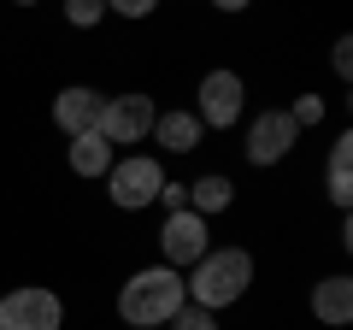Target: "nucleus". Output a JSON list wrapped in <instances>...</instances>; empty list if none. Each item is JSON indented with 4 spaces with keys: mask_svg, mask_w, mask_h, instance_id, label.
I'll return each mask as SVG.
<instances>
[{
    "mask_svg": "<svg viewBox=\"0 0 353 330\" xmlns=\"http://www.w3.org/2000/svg\"><path fill=\"white\" fill-rule=\"evenodd\" d=\"M183 301H189L183 271L148 266V271H136V278L118 289V318H124V324H136V330H153V324H171Z\"/></svg>",
    "mask_w": 353,
    "mask_h": 330,
    "instance_id": "nucleus-1",
    "label": "nucleus"
},
{
    "mask_svg": "<svg viewBox=\"0 0 353 330\" xmlns=\"http://www.w3.org/2000/svg\"><path fill=\"white\" fill-rule=\"evenodd\" d=\"M248 283H253V254H248V248H206V254L189 266L183 289L194 295V307L218 313V307L241 301V295H248Z\"/></svg>",
    "mask_w": 353,
    "mask_h": 330,
    "instance_id": "nucleus-2",
    "label": "nucleus"
},
{
    "mask_svg": "<svg viewBox=\"0 0 353 330\" xmlns=\"http://www.w3.org/2000/svg\"><path fill=\"white\" fill-rule=\"evenodd\" d=\"M59 318H65V301L41 283L0 295V330H59Z\"/></svg>",
    "mask_w": 353,
    "mask_h": 330,
    "instance_id": "nucleus-3",
    "label": "nucleus"
},
{
    "mask_svg": "<svg viewBox=\"0 0 353 330\" xmlns=\"http://www.w3.org/2000/svg\"><path fill=\"white\" fill-rule=\"evenodd\" d=\"M165 171L159 159H148V153H130V159H112V171H106V195H112V206H148L153 195H159Z\"/></svg>",
    "mask_w": 353,
    "mask_h": 330,
    "instance_id": "nucleus-4",
    "label": "nucleus"
},
{
    "mask_svg": "<svg viewBox=\"0 0 353 330\" xmlns=\"http://www.w3.org/2000/svg\"><path fill=\"white\" fill-rule=\"evenodd\" d=\"M153 101L148 95H118V101H106L101 113V136L112 142V148H130V142H148L153 136Z\"/></svg>",
    "mask_w": 353,
    "mask_h": 330,
    "instance_id": "nucleus-5",
    "label": "nucleus"
},
{
    "mask_svg": "<svg viewBox=\"0 0 353 330\" xmlns=\"http://www.w3.org/2000/svg\"><path fill=\"white\" fill-rule=\"evenodd\" d=\"M294 136H301V124L289 118V106H271V113H259V118L248 124V159H253V165H277V159H289Z\"/></svg>",
    "mask_w": 353,
    "mask_h": 330,
    "instance_id": "nucleus-6",
    "label": "nucleus"
},
{
    "mask_svg": "<svg viewBox=\"0 0 353 330\" xmlns=\"http://www.w3.org/2000/svg\"><path fill=\"white\" fill-rule=\"evenodd\" d=\"M241 101H248V89H241V77L236 71H206L201 77V124H218V130H230L241 118Z\"/></svg>",
    "mask_w": 353,
    "mask_h": 330,
    "instance_id": "nucleus-7",
    "label": "nucleus"
},
{
    "mask_svg": "<svg viewBox=\"0 0 353 330\" xmlns=\"http://www.w3.org/2000/svg\"><path fill=\"white\" fill-rule=\"evenodd\" d=\"M159 248H165V266L171 271H183V266H194V260L206 254V218L201 213H171L165 218V230H159Z\"/></svg>",
    "mask_w": 353,
    "mask_h": 330,
    "instance_id": "nucleus-8",
    "label": "nucleus"
},
{
    "mask_svg": "<svg viewBox=\"0 0 353 330\" xmlns=\"http://www.w3.org/2000/svg\"><path fill=\"white\" fill-rule=\"evenodd\" d=\"M101 113H106V95H94V89H59V101H53V124L65 136L101 130Z\"/></svg>",
    "mask_w": 353,
    "mask_h": 330,
    "instance_id": "nucleus-9",
    "label": "nucleus"
},
{
    "mask_svg": "<svg viewBox=\"0 0 353 330\" xmlns=\"http://www.w3.org/2000/svg\"><path fill=\"white\" fill-rule=\"evenodd\" d=\"M71 171L77 177H101V171H112V142L101 136V130H88V136H71Z\"/></svg>",
    "mask_w": 353,
    "mask_h": 330,
    "instance_id": "nucleus-10",
    "label": "nucleus"
},
{
    "mask_svg": "<svg viewBox=\"0 0 353 330\" xmlns=\"http://www.w3.org/2000/svg\"><path fill=\"white\" fill-rule=\"evenodd\" d=\"M312 313L324 318V324H347L353 318V278H324L312 289Z\"/></svg>",
    "mask_w": 353,
    "mask_h": 330,
    "instance_id": "nucleus-11",
    "label": "nucleus"
},
{
    "mask_svg": "<svg viewBox=\"0 0 353 330\" xmlns=\"http://www.w3.org/2000/svg\"><path fill=\"white\" fill-rule=\"evenodd\" d=\"M153 142L171 148V153L201 148V118H194V113H159V118H153Z\"/></svg>",
    "mask_w": 353,
    "mask_h": 330,
    "instance_id": "nucleus-12",
    "label": "nucleus"
},
{
    "mask_svg": "<svg viewBox=\"0 0 353 330\" xmlns=\"http://www.w3.org/2000/svg\"><path fill=\"white\" fill-rule=\"evenodd\" d=\"M236 201V183L230 177H201V183H189V213H224V206Z\"/></svg>",
    "mask_w": 353,
    "mask_h": 330,
    "instance_id": "nucleus-13",
    "label": "nucleus"
},
{
    "mask_svg": "<svg viewBox=\"0 0 353 330\" xmlns=\"http://www.w3.org/2000/svg\"><path fill=\"white\" fill-rule=\"evenodd\" d=\"M347 159H353V136H336V148H330V201H336V206H347V201H353Z\"/></svg>",
    "mask_w": 353,
    "mask_h": 330,
    "instance_id": "nucleus-14",
    "label": "nucleus"
},
{
    "mask_svg": "<svg viewBox=\"0 0 353 330\" xmlns=\"http://www.w3.org/2000/svg\"><path fill=\"white\" fill-rule=\"evenodd\" d=\"M65 18H71L77 30H94L106 18V0H65Z\"/></svg>",
    "mask_w": 353,
    "mask_h": 330,
    "instance_id": "nucleus-15",
    "label": "nucleus"
},
{
    "mask_svg": "<svg viewBox=\"0 0 353 330\" xmlns=\"http://www.w3.org/2000/svg\"><path fill=\"white\" fill-rule=\"evenodd\" d=\"M171 324H176V330H218V313H206V307H189V301H183Z\"/></svg>",
    "mask_w": 353,
    "mask_h": 330,
    "instance_id": "nucleus-16",
    "label": "nucleus"
},
{
    "mask_svg": "<svg viewBox=\"0 0 353 330\" xmlns=\"http://www.w3.org/2000/svg\"><path fill=\"white\" fill-rule=\"evenodd\" d=\"M153 201H159L165 213H183V206H189V183H171V177H165V183H159V195H153Z\"/></svg>",
    "mask_w": 353,
    "mask_h": 330,
    "instance_id": "nucleus-17",
    "label": "nucleus"
},
{
    "mask_svg": "<svg viewBox=\"0 0 353 330\" xmlns=\"http://www.w3.org/2000/svg\"><path fill=\"white\" fill-rule=\"evenodd\" d=\"M289 118L294 124H318V118H324V101H318V95H301V101L289 106Z\"/></svg>",
    "mask_w": 353,
    "mask_h": 330,
    "instance_id": "nucleus-18",
    "label": "nucleus"
},
{
    "mask_svg": "<svg viewBox=\"0 0 353 330\" xmlns=\"http://www.w3.org/2000/svg\"><path fill=\"white\" fill-rule=\"evenodd\" d=\"M159 0H106V12H118V18H148Z\"/></svg>",
    "mask_w": 353,
    "mask_h": 330,
    "instance_id": "nucleus-19",
    "label": "nucleus"
},
{
    "mask_svg": "<svg viewBox=\"0 0 353 330\" xmlns=\"http://www.w3.org/2000/svg\"><path fill=\"white\" fill-rule=\"evenodd\" d=\"M330 59H336V71H341V77H347V71H353V41H347V36H341V41H336V53H330Z\"/></svg>",
    "mask_w": 353,
    "mask_h": 330,
    "instance_id": "nucleus-20",
    "label": "nucleus"
},
{
    "mask_svg": "<svg viewBox=\"0 0 353 330\" xmlns=\"http://www.w3.org/2000/svg\"><path fill=\"white\" fill-rule=\"evenodd\" d=\"M218 12H241V6H248V0H212Z\"/></svg>",
    "mask_w": 353,
    "mask_h": 330,
    "instance_id": "nucleus-21",
    "label": "nucleus"
},
{
    "mask_svg": "<svg viewBox=\"0 0 353 330\" xmlns=\"http://www.w3.org/2000/svg\"><path fill=\"white\" fill-rule=\"evenodd\" d=\"M18 6H36V0H18Z\"/></svg>",
    "mask_w": 353,
    "mask_h": 330,
    "instance_id": "nucleus-22",
    "label": "nucleus"
}]
</instances>
